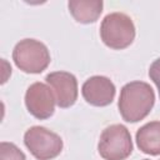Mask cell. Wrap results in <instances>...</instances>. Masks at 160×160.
<instances>
[{
    "label": "cell",
    "instance_id": "6da1fadb",
    "mask_svg": "<svg viewBox=\"0 0 160 160\" xmlns=\"http://www.w3.org/2000/svg\"><path fill=\"white\" fill-rule=\"evenodd\" d=\"M155 104L152 88L144 81H131L121 88L119 98V111L128 122H138L145 119Z\"/></svg>",
    "mask_w": 160,
    "mask_h": 160
},
{
    "label": "cell",
    "instance_id": "7a4b0ae2",
    "mask_svg": "<svg viewBox=\"0 0 160 160\" xmlns=\"http://www.w3.org/2000/svg\"><path fill=\"white\" fill-rule=\"evenodd\" d=\"M135 25L130 16L124 12L108 14L100 25L102 42L114 50H122L130 46L135 39Z\"/></svg>",
    "mask_w": 160,
    "mask_h": 160
},
{
    "label": "cell",
    "instance_id": "3957f363",
    "mask_svg": "<svg viewBox=\"0 0 160 160\" xmlns=\"http://www.w3.org/2000/svg\"><path fill=\"white\" fill-rule=\"evenodd\" d=\"M12 60L26 74H40L51 61L46 45L35 39L20 40L12 50Z\"/></svg>",
    "mask_w": 160,
    "mask_h": 160
},
{
    "label": "cell",
    "instance_id": "277c9868",
    "mask_svg": "<svg viewBox=\"0 0 160 160\" xmlns=\"http://www.w3.org/2000/svg\"><path fill=\"white\" fill-rule=\"evenodd\" d=\"M130 131L121 124H112L105 128L100 135L98 151L105 160H125L132 152Z\"/></svg>",
    "mask_w": 160,
    "mask_h": 160
},
{
    "label": "cell",
    "instance_id": "5b68a950",
    "mask_svg": "<svg viewBox=\"0 0 160 160\" xmlns=\"http://www.w3.org/2000/svg\"><path fill=\"white\" fill-rule=\"evenodd\" d=\"M24 144L38 160H51L64 148L62 139L44 126H31L24 134Z\"/></svg>",
    "mask_w": 160,
    "mask_h": 160
},
{
    "label": "cell",
    "instance_id": "8992f818",
    "mask_svg": "<svg viewBox=\"0 0 160 160\" xmlns=\"http://www.w3.org/2000/svg\"><path fill=\"white\" fill-rule=\"evenodd\" d=\"M55 95L52 89L44 82L31 84L25 92V105L28 111L39 120L52 116L55 111Z\"/></svg>",
    "mask_w": 160,
    "mask_h": 160
},
{
    "label": "cell",
    "instance_id": "52a82bcc",
    "mask_svg": "<svg viewBox=\"0 0 160 160\" xmlns=\"http://www.w3.org/2000/svg\"><path fill=\"white\" fill-rule=\"evenodd\" d=\"M46 82L54 91L56 104L61 109L72 106L78 99V80L68 71H54L46 75Z\"/></svg>",
    "mask_w": 160,
    "mask_h": 160
},
{
    "label": "cell",
    "instance_id": "ba28073f",
    "mask_svg": "<svg viewBox=\"0 0 160 160\" xmlns=\"http://www.w3.org/2000/svg\"><path fill=\"white\" fill-rule=\"evenodd\" d=\"M81 94L85 101L92 106H108L112 102L116 89L114 82L102 75L89 78L81 88Z\"/></svg>",
    "mask_w": 160,
    "mask_h": 160
},
{
    "label": "cell",
    "instance_id": "9c48e42d",
    "mask_svg": "<svg viewBox=\"0 0 160 160\" xmlns=\"http://www.w3.org/2000/svg\"><path fill=\"white\" fill-rule=\"evenodd\" d=\"M68 8L78 22L91 24L101 15L104 2L101 0H70L68 2Z\"/></svg>",
    "mask_w": 160,
    "mask_h": 160
},
{
    "label": "cell",
    "instance_id": "30bf717a",
    "mask_svg": "<svg viewBox=\"0 0 160 160\" xmlns=\"http://www.w3.org/2000/svg\"><path fill=\"white\" fill-rule=\"evenodd\" d=\"M136 145L148 155H160V121H150L136 131Z\"/></svg>",
    "mask_w": 160,
    "mask_h": 160
},
{
    "label": "cell",
    "instance_id": "8fae6325",
    "mask_svg": "<svg viewBox=\"0 0 160 160\" xmlns=\"http://www.w3.org/2000/svg\"><path fill=\"white\" fill-rule=\"evenodd\" d=\"M0 160H26V156L15 144L8 142V141H1Z\"/></svg>",
    "mask_w": 160,
    "mask_h": 160
},
{
    "label": "cell",
    "instance_id": "7c38bea8",
    "mask_svg": "<svg viewBox=\"0 0 160 160\" xmlns=\"http://www.w3.org/2000/svg\"><path fill=\"white\" fill-rule=\"evenodd\" d=\"M149 76L154 81V84L158 88L159 96H160V58L156 59L149 68Z\"/></svg>",
    "mask_w": 160,
    "mask_h": 160
},
{
    "label": "cell",
    "instance_id": "4fadbf2b",
    "mask_svg": "<svg viewBox=\"0 0 160 160\" xmlns=\"http://www.w3.org/2000/svg\"><path fill=\"white\" fill-rule=\"evenodd\" d=\"M144 160H149V159H144Z\"/></svg>",
    "mask_w": 160,
    "mask_h": 160
}]
</instances>
